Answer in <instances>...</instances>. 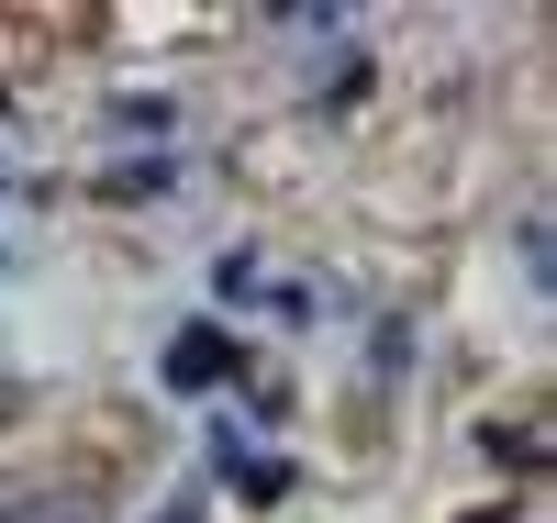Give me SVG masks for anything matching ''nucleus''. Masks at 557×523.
I'll use <instances>...</instances> for the list:
<instances>
[{
  "mask_svg": "<svg viewBox=\"0 0 557 523\" xmlns=\"http://www.w3.org/2000/svg\"><path fill=\"white\" fill-rule=\"evenodd\" d=\"M168 178H178V157H123V167H112L101 189H123V201H146V189H168Z\"/></svg>",
  "mask_w": 557,
  "mask_h": 523,
  "instance_id": "2",
  "label": "nucleus"
},
{
  "mask_svg": "<svg viewBox=\"0 0 557 523\" xmlns=\"http://www.w3.org/2000/svg\"><path fill=\"white\" fill-rule=\"evenodd\" d=\"M223 368H235V335H212V323H190V335L168 346V390H212Z\"/></svg>",
  "mask_w": 557,
  "mask_h": 523,
  "instance_id": "1",
  "label": "nucleus"
},
{
  "mask_svg": "<svg viewBox=\"0 0 557 523\" xmlns=\"http://www.w3.org/2000/svg\"><path fill=\"white\" fill-rule=\"evenodd\" d=\"M12 523H57V512H12Z\"/></svg>",
  "mask_w": 557,
  "mask_h": 523,
  "instance_id": "4",
  "label": "nucleus"
},
{
  "mask_svg": "<svg viewBox=\"0 0 557 523\" xmlns=\"http://www.w3.org/2000/svg\"><path fill=\"white\" fill-rule=\"evenodd\" d=\"M0 189H12V178H0Z\"/></svg>",
  "mask_w": 557,
  "mask_h": 523,
  "instance_id": "5",
  "label": "nucleus"
},
{
  "mask_svg": "<svg viewBox=\"0 0 557 523\" xmlns=\"http://www.w3.org/2000/svg\"><path fill=\"white\" fill-rule=\"evenodd\" d=\"M157 523H201V501H168V512H157Z\"/></svg>",
  "mask_w": 557,
  "mask_h": 523,
  "instance_id": "3",
  "label": "nucleus"
}]
</instances>
